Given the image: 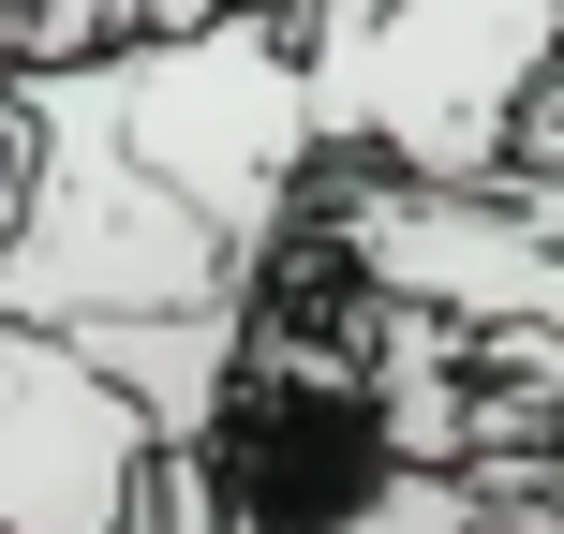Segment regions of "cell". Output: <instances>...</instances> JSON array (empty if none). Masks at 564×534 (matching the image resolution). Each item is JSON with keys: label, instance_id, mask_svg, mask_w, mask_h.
<instances>
[{"label": "cell", "instance_id": "5b68a950", "mask_svg": "<svg viewBox=\"0 0 564 534\" xmlns=\"http://www.w3.org/2000/svg\"><path fill=\"white\" fill-rule=\"evenodd\" d=\"M327 534H490V505H476L460 476H416V460H401V476L371 490L357 520H327Z\"/></svg>", "mask_w": 564, "mask_h": 534}, {"label": "cell", "instance_id": "6da1fadb", "mask_svg": "<svg viewBox=\"0 0 564 534\" xmlns=\"http://www.w3.org/2000/svg\"><path fill=\"white\" fill-rule=\"evenodd\" d=\"M164 431L75 327L0 312V534H149Z\"/></svg>", "mask_w": 564, "mask_h": 534}, {"label": "cell", "instance_id": "277c9868", "mask_svg": "<svg viewBox=\"0 0 564 534\" xmlns=\"http://www.w3.org/2000/svg\"><path fill=\"white\" fill-rule=\"evenodd\" d=\"M89 357L119 371V386L149 401V431L164 446H208V416H224L238 357H253V297H194V312H105V327H75Z\"/></svg>", "mask_w": 564, "mask_h": 534}, {"label": "cell", "instance_id": "3957f363", "mask_svg": "<svg viewBox=\"0 0 564 534\" xmlns=\"http://www.w3.org/2000/svg\"><path fill=\"white\" fill-rule=\"evenodd\" d=\"M341 253L387 282V297H460V312H535V327H564V238L520 194H490V178H401L387 164V194H357Z\"/></svg>", "mask_w": 564, "mask_h": 534}, {"label": "cell", "instance_id": "8992f818", "mask_svg": "<svg viewBox=\"0 0 564 534\" xmlns=\"http://www.w3.org/2000/svg\"><path fill=\"white\" fill-rule=\"evenodd\" d=\"M194 15H224V0H134V30H194Z\"/></svg>", "mask_w": 564, "mask_h": 534}, {"label": "cell", "instance_id": "7a4b0ae2", "mask_svg": "<svg viewBox=\"0 0 564 534\" xmlns=\"http://www.w3.org/2000/svg\"><path fill=\"white\" fill-rule=\"evenodd\" d=\"M208 476H224L238 534H327V520H357L371 490L401 476V446H387V401H371L357 371L268 357V371H238L224 416H208Z\"/></svg>", "mask_w": 564, "mask_h": 534}]
</instances>
